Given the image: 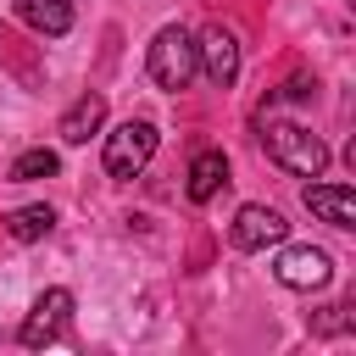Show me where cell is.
I'll return each instance as SVG.
<instances>
[{
    "label": "cell",
    "mask_w": 356,
    "mask_h": 356,
    "mask_svg": "<svg viewBox=\"0 0 356 356\" xmlns=\"http://www.w3.org/2000/svg\"><path fill=\"white\" fill-rule=\"evenodd\" d=\"M306 211L328 228H356V189L350 184H306Z\"/></svg>",
    "instance_id": "obj_8"
},
{
    "label": "cell",
    "mask_w": 356,
    "mask_h": 356,
    "mask_svg": "<svg viewBox=\"0 0 356 356\" xmlns=\"http://www.w3.org/2000/svg\"><path fill=\"white\" fill-rule=\"evenodd\" d=\"M100 122H106V95H83V100L67 106V117H61V139H67V145H83L89 134H100Z\"/></svg>",
    "instance_id": "obj_11"
},
{
    "label": "cell",
    "mask_w": 356,
    "mask_h": 356,
    "mask_svg": "<svg viewBox=\"0 0 356 356\" xmlns=\"http://www.w3.org/2000/svg\"><path fill=\"white\" fill-rule=\"evenodd\" d=\"M306 95H312V78H289L284 83V100H306Z\"/></svg>",
    "instance_id": "obj_14"
},
{
    "label": "cell",
    "mask_w": 356,
    "mask_h": 356,
    "mask_svg": "<svg viewBox=\"0 0 356 356\" xmlns=\"http://www.w3.org/2000/svg\"><path fill=\"white\" fill-rule=\"evenodd\" d=\"M156 128L145 122V117H128L122 128H111L106 134V172L111 178H134V172H145V161L156 156Z\"/></svg>",
    "instance_id": "obj_3"
},
{
    "label": "cell",
    "mask_w": 356,
    "mask_h": 356,
    "mask_svg": "<svg viewBox=\"0 0 356 356\" xmlns=\"http://www.w3.org/2000/svg\"><path fill=\"white\" fill-rule=\"evenodd\" d=\"M17 6V17L33 28V33H44V39H61L67 28H72V0H11Z\"/></svg>",
    "instance_id": "obj_9"
},
{
    "label": "cell",
    "mask_w": 356,
    "mask_h": 356,
    "mask_svg": "<svg viewBox=\"0 0 356 356\" xmlns=\"http://www.w3.org/2000/svg\"><path fill=\"white\" fill-rule=\"evenodd\" d=\"M284 234H289V222H284V211H273V206H239V217H234V228H228V239H234L239 250L284 245Z\"/></svg>",
    "instance_id": "obj_7"
},
{
    "label": "cell",
    "mask_w": 356,
    "mask_h": 356,
    "mask_svg": "<svg viewBox=\"0 0 356 356\" xmlns=\"http://www.w3.org/2000/svg\"><path fill=\"white\" fill-rule=\"evenodd\" d=\"M56 150H44V145H33V150H22L17 161H11V178L17 184H33V178H56Z\"/></svg>",
    "instance_id": "obj_13"
},
{
    "label": "cell",
    "mask_w": 356,
    "mask_h": 356,
    "mask_svg": "<svg viewBox=\"0 0 356 356\" xmlns=\"http://www.w3.org/2000/svg\"><path fill=\"white\" fill-rule=\"evenodd\" d=\"M195 72H200V67H195V33L178 28V22H167V28L150 39V78H156L161 89H189Z\"/></svg>",
    "instance_id": "obj_2"
},
{
    "label": "cell",
    "mask_w": 356,
    "mask_h": 356,
    "mask_svg": "<svg viewBox=\"0 0 356 356\" xmlns=\"http://www.w3.org/2000/svg\"><path fill=\"white\" fill-rule=\"evenodd\" d=\"M273 278H278L284 289H323V284L334 278V261H328V250H317V245H289V250L273 261Z\"/></svg>",
    "instance_id": "obj_6"
},
{
    "label": "cell",
    "mask_w": 356,
    "mask_h": 356,
    "mask_svg": "<svg viewBox=\"0 0 356 356\" xmlns=\"http://www.w3.org/2000/svg\"><path fill=\"white\" fill-rule=\"evenodd\" d=\"M222 184H228V156H222V150H200V156L189 161V184H184V189H189V200H195V206H206Z\"/></svg>",
    "instance_id": "obj_10"
},
{
    "label": "cell",
    "mask_w": 356,
    "mask_h": 356,
    "mask_svg": "<svg viewBox=\"0 0 356 356\" xmlns=\"http://www.w3.org/2000/svg\"><path fill=\"white\" fill-rule=\"evenodd\" d=\"M67 317H72V289H44V295L33 300V312L22 317L17 339H22L28 350H39V345H56V339H61V328H67Z\"/></svg>",
    "instance_id": "obj_5"
},
{
    "label": "cell",
    "mask_w": 356,
    "mask_h": 356,
    "mask_svg": "<svg viewBox=\"0 0 356 356\" xmlns=\"http://www.w3.org/2000/svg\"><path fill=\"white\" fill-rule=\"evenodd\" d=\"M267 156L284 167V172H295V178H317L323 167H328V145L306 128V122H267Z\"/></svg>",
    "instance_id": "obj_1"
},
{
    "label": "cell",
    "mask_w": 356,
    "mask_h": 356,
    "mask_svg": "<svg viewBox=\"0 0 356 356\" xmlns=\"http://www.w3.org/2000/svg\"><path fill=\"white\" fill-rule=\"evenodd\" d=\"M195 67L206 72L211 89H228V83L239 78V39H234V28L211 22V28L195 39Z\"/></svg>",
    "instance_id": "obj_4"
},
{
    "label": "cell",
    "mask_w": 356,
    "mask_h": 356,
    "mask_svg": "<svg viewBox=\"0 0 356 356\" xmlns=\"http://www.w3.org/2000/svg\"><path fill=\"white\" fill-rule=\"evenodd\" d=\"M56 228V211L50 206H17L11 217H6V234L17 239V245H33V239H44Z\"/></svg>",
    "instance_id": "obj_12"
}]
</instances>
